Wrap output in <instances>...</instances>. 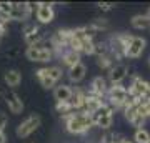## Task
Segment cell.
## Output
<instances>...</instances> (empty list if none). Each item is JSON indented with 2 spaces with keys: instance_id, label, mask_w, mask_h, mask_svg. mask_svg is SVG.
I'll use <instances>...</instances> for the list:
<instances>
[{
  "instance_id": "1",
  "label": "cell",
  "mask_w": 150,
  "mask_h": 143,
  "mask_svg": "<svg viewBox=\"0 0 150 143\" xmlns=\"http://www.w3.org/2000/svg\"><path fill=\"white\" fill-rule=\"evenodd\" d=\"M65 120V130L72 135H85L92 127H93V120L92 115L85 111H74L64 118Z\"/></svg>"
},
{
  "instance_id": "2",
  "label": "cell",
  "mask_w": 150,
  "mask_h": 143,
  "mask_svg": "<svg viewBox=\"0 0 150 143\" xmlns=\"http://www.w3.org/2000/svg\"><path fill=\"white\" fill-rule=\"evenodd\" d=\"M105 98L108 100V105L113 108V111L123 110V108H125V103L129 101V90H127L122 83L120 85H110Z\"/></svg>"
},
{
  "instance_id": "3",
  "label": "cell",
  "mask_w": 150,
  "mask_h": 143,
  "mask_svg": "<svg viewBox=\"0 0 150 143\" xmlns=\"http://www.w3.org/2000/svg\"><path fill=\"white\" fill-rule=\"evenodd\" d=\"M92 120H93V127H98L102 132H108L113 125V108L105 103L97 113L92 115Z\"/></svg>"
},
{
  "instance_id": "4",
  "label": "cell",
  "mask_w": 150,
  "mask_h": 143,
  "mask_svg": "<svg viewBox=\"0 0 150 143\" xmlns=\"http://www.w3.org/2000/svg\"><path fill=\"white\" fill-rule=\"evenodd\" d=\"M42 123V118L40 115H30L28 118H25L22 123H18L17 127V137L18 138H27L30 137L32 133H35Z\"/></svg>"
},
{
  "instance_id": "5",
  "label": "cell",
  "mask_w": 150,
  "mask_h": 143,
  "mask_svg": "<svg viewBox=\"0 0 150 143\" xmlns=\"http://www.w3.org/2000/svg\"><path fill=\"white\" fill-rule=\"evenodd\" d=\"M32 10L28 7V2H13V7H12L10 12V22H27L28 17H30Z\"/></svg>"
},
{
  "instance_id": "6",
  "label": "cell",
  "mask_w": 150,
  "mask_h": 143,
  "mask_svg": "<svg viewBox=\"0 0 150 143\" xmlns=\"http://www.w3.org/2000/svg\"><path fill=\"white\" fill-rule=\"evenodd\" d=\"M35 17L37 20L43 25L47 23H52L55 18V10H54V4H47V2H40L37 7V12H35Z\"/></svg>"
},
{
  "instance_id": "7",
  "label": "cell",
  "mask_w": 150,
  "mask_h": 143,
  "mask_svg": "<svg viewBox=\"0 0 150 143\" xmlns=\"http://www.w3.org/2000/svg\"><path fill=\"white\" fill-rule=\"evenodd\" d=\"M4 100H5L7 108H8L13 115H20L22 111H23V101H22V98L17 95L13 90H5Z\"/></svg>"
},
{
  "instance_id": "8",
  "label": "cell",
  "mask_w": 150,
  "mask_h": 143,
  "mask_svg": "<svg viewBox=\"0 0 150 143\" xmlns=\"http://www.w3.org/2000/svg\"><path fill=\"white\" fill-rule=\"evenodd\" d=\"M25 57L30 62H38V63H47L54 58V53L50 50H40V48H33V47H27L25 50Z\"/></svg>"
},
{
  "instance_id": "9",
  "label": "cell",
  "mask_w": 150,
  "mask_h": 143,
  "mask_svg": "<svg viewBox=\"0 0 150 143\" xmlns=\"http://www.w3.org/2000/svg\"><path fill=\"white\" fill-rule=\"evenodd\" d=\"M145 47H147V40L142 37H134V40L130 42L129 48H127V52H125V57L127 58H139V57H142V53H144Z\"/></svg>"
},
{
  "instance_id": "10",
  "label": "cell",
  "mask_w": 150,
  "mask_h": 143,
  "mask_svg": "<svg viewBox=\"0 0 150 143\" xmlns=\"http://www.w3.org/2000/svg\"><path fill=\"white\" fill-rule=\"evenodd\" d=\"M107 92H108V83H107V78H105V77L98 75V77H95V78L92 80L90 90H88V93H90V95L105 98V97H107Z\"/></svg>"
},
{
  "instance_id": "11",
  "label": "cell",
  "mask_w": 150,
  "mask_h": 143,
  "mask_svg": "<svg viewBox=\"0 0 150 143\" xmlns=\"http://www.w3.org/2000/svg\"><path fill=\"white\" fill-rule=\"evenodd\" d=\"M129 75V67L125 63H115L113 68L108 72V80L112 85H120Z\"/></svg>"
},
{
  "instance_id": "12",
  "label": "cell",
  "mask_w": 150,
  "mask_h": 143,
  "mask_svg": "<svg viewBox=\"0 0 150 143\" xmlns=\"http://www.w3.org/2000/svg\"><path fill=\"white\" fill-rule=\"evenodd\" d=\"M85 98H87V93L82 88H75L72 92V97H70V106L74 111H83V106H85Z\"/></svg>"
},
{
  "instance_id": "13",
  "label": "cell",
  "mask_w": 150,
  "mask_h": 143,
  "mask_svg": "<svg viewBox=\"0 0 150 143\" xmlns=\"http://www.w3.org/2000/svg\"><path fill=\"white\" fill-rule=\"evenodd\" d=\"M103 105H105L103 98H100V97H95V95H90V93H87L83 111H85V113H88V115H93V113H97V111L100 110Z\"/></svg>"
},
{
  "instance_id": "14",
  "label": "cell",
  "mask_w": 150,
  "mask_h": 143,
  "mask_svg": "<svg viewBox=\"0 0 150 143\" xmlns=\"http://www.w3.org/2000/svg\"><path fill=\"white\" fill-rule=\"evenodd\" d=\"M87 75V67L85 63H77L75 67H72V68L67 72V77H69V80L72 82V83H80L82 80L85 78Z\"/></svg>"
},
{
  "instance_id": "15",
  "label": "cell",
  "mask_w": 150,
  "mask_h": 143,
  "mask_svg": "<svg viewBox=\"0 0 150 143\" xmlns=\"http://www.w3.org/2000/svg\"><path fill=\"white\" fill-rule=\"evenodd\" d=\"M72 92H74V88L70 87V85H57L54 88V97L55 100H57V103H62V101H70V97H72Z\"/></svg>"
},
{
  "instance_id": "16",
  "label": "cell",
  "mask_w": 150,
  "mask_h": 143,
  "mask_svg": "<svg viewBox=\"0 0 150 143\" xmlns=\"http://www.w3.org/2000/svg\"><path fill=\"white\" fill-rule=\"evenodd\" d=\"M80 57H82L80 53H77V52H74V50H69V48H67V50L60 55V60H62V65L70 70L77 63H80Z\"/></svg>"
},
{
  "instance_id": "17",
  "label": "cell",
  "mask_w": 150,
  "mask_h": 143,
  "mask_svg": "<svg viewBox=\"0 0 150 143\" xmlns=\"http://www.w3.org/2000/svg\"><path fill=\"white\" fill-rule=\"evenodd\" d=\"M4 80H5V83L8 85L10 88L18 87V85L22 83V73L15 68H10V70H7L5 73H4Z\"/></svg>"
},
{
  "instance_id": "18",
  "label": "cell",
  "mask_w": 150,
  "mask_h": 143,
  "mask_svg": "<svg viewBox=\"0 0 150 143\" xmlns=\"http://www.w3.org/2000/svg\"><path fill=\"white\" fill-rule=\"evenodd\" d=\"M130 25L134 27V28H137V30H145V28H150V20L145 13H139V15L132 17Z\"/></svg>"
},
{
  "instance_id": "19",
  "label": "cell",
  "mask_w": 150,
  "mask_h": 143,
  "mask_svg": "<svg viewBox=\"0 0 150 143\" xmlns=\"http://www.w3.org/2000/svg\"><path fill=\"white\" fill-rule=\"evenodd\" d=\"M23 40H25V43H27L28 47H35L37 43H40L42 40H45V35H43V32L38 28V30H35L33 33H30V35H25Z\"/></svg>"
},
{
  "instance_id": "20",
  "label": "cell",
  "mask_w": 150,
  "mask_h": 143,
  "mask_svg": "<svg viewBox=\"0 0 150 143\" xmlns=\"http://www.w3.org/2000/svg\"><path fill=\"white\" fill-rule=\"evenodd\" d=\"M45 70H47V77L50 80H54L55 83H59L60 80H62V77H64V68L59 67V65H54V67H45Z\"/></svg>"
},
{
  "instance_id": "21",
  "label": "cell",
  "mask_w": 150,
  "mask_h": 143,
  "mask_svg": "<svg viewBox=\"0 0 150 143\" xmlns=\"http://www.w3.org/2000/svg\"><path fill=\"white\" fill-rule=\"evenodd\" d=\"M97 65H98V68L103 70V72H110V70L113 68V58L112 55L108 53V55H103V57H98L97 58Z\"/></svg>"
},
{
  "instance_id": "22",
  "label": "cell",
  "mask_w": 150,
  "mask_h": 143,
  "mask_svg": "<svg viewBox=\"0 0 150 143\" xmlns=\"http://www.w3.org/2000/svg\"><path fill=\"white\" fill-rule=\"evenodd\" d=\"M134 143H150V132L145 128H139L134 133Z\"/></svg>"
},
{
  "instance_id": "23",
  "label": "cell",
  "mask_w": 150,
  "mask_h": 143,
  "mask_svg": "<svg viewBox=\"0 0 150 143\" xmlns=\"http://www.w3.org/2000/svg\"><path fill=\"white\" fill-rule=\"evenodd\" d=\"M110 53V47H108V42H95V50H93V55L98 57H103V55H108Z\"/></svg>"
},
{
  "instance_id": "24",
  "label": "cell",
  "mask_w": 150,
  "mask_h": 143,
  "mask_svg": "<svg viewBox=\"0 0 150 143\" xmlns=\"http://www.w3.org/2000/svg\"><path fill=\"white\" fill-rule=\"evenodd\" d=\"M55 110H57V113H60L62 117H67V115H70V113H74V110H72V106H70L69 101H62V103H57L55 105Z\"/></svg>"
},
{
  "instance_id": "25",
  "label": "cell",
  "mask_w": 150,
  "mask_h": 143,
  "mask_svg": "<svg viewBox=\"0 0 150 143\" xmlns=\"http://www.w3.org/2000/svg\"><path fill=\"white\" fill-rule=\"evenodd\" d=\"M145 122H147V120H145V118L142 117V115H139V111H137V115H135L134 120L130 122V125H132V127H134L135 130H139V128H144Z\"/></svg>"
},
{
  "instance_id": "26",
  "label": "cell",
  "mask_w": 150,
  "mask_h": 143,
  "mask_svg": "<svg viewBox=\"0 0 150 143\" xmlns=\"http://www.w3.org/2000/svg\"><path fill=\"white\" fill-rule=\"evenodd\" d=\"M92 25L95 27V28H97V30H98L100 33H102L103 30H107V28H108V22H107V20H103V18H97V20L92 22Z\"/></svg>"
},
{
  "instance_id": "27",
  "label": "cell",
  "mask_w": 150,
  "mask_h": 143,
  "mask_svg": "<svg viewBox=\"0 0 150 143\" xmlns=\"http://www.w3.org/2000/svg\"><path fill=\"white\" fill-rule=\"evenodd\" d=\"M12 7H13V2H0V13H5L10 17Z\"/></svg>"
},
{
  "instance_id": "28",
  "label": "cell",
  "mask_w": 150,
  "mask_h": 143,
  "mask_svg": "<svg viewBox=\"0 0 150 143\" xmlns=\"http://www.w3.org/2000/svg\"><path fill=\"white\" fill-rule=\"evenodd\" d=\"M35 30H38V27L35 25V23H25V25H23V28H22V33H23V37H25V35L33 33Z\"/></svg>"
},
{
  "instance_id": "29",
  "label": "cell",
  "mask_w": 150,
  "mask_h": 143,
  "mask_svg": "<svg viewBox=\"0 0 150 143\" xmlns=\"http://www.w3.org/2000/svg\"><path fill=\"white\" fill-rule=\"evenodd\" d=\"M7 123H8V117H7L5 113H2V111H0V132H5Z\"/></svg>"
},
{
  "instance_id": "30",
  "label": "cell",
  "mask_w": 150,
  "mask_h": 143,
  "mask_svg": "<svg viewBox=\"0 0 150 143\" xmlns=\"http://www.w3.org/2000/svg\"><path fill=\"white\" fill-rule=\"evenodd\" d=\"M7 33H8V23L0 22V38L4 37V35H7Z\"/></svg>"
},
{
  "instance_id": "31",
  "label": "cell",
  "mask_w": 150,
  "mask_h": 143,
  "mask_svg": "<svg viewBox=\"0 0 150 143\" xmlns=\"http://www.w3.org/2000/svg\"><path fill=\"white\" fill-rule=\"evenodd\" d=\"M112 7H113V4H107V2H100V4H98V8H100L102 12L112 10Z\"/></svg>"
},
{
  "instance_id": "32",
  "label": "cell",
  "mask_w": 150,
  "mask_h": 143,
  "mask_svg": "<svg viewBox=\"0 0 150 143\" xmlns=\"http://www.w3.org/2000/svg\"><path fill=\"white\" fill-rule=\"evenodd\" d=\"M0 143H7V135H5V132H0Z\"/></svg>"
},
{
  "instance_id": "33",
  "label": "cell",
  "mask_w": 150,
  "mask_h": 143,
  "mask_svg": "<svg viewBox=\"0 0 150 143\" xmlns=\"http://www.w3.org/2000/svg\"><path fill=\"white\" fill-rule=\"evenodd\" d=\"M118 143H134V142L129 140V138H122V140H118Z\"/></svg>"
},
{
  "instance_id": "34",
  "label": "cell",
  "mask_w": 150,
  "mask_h": 143,
  "mask_svg": "<svg viewBox=\"0 0 150 143\" xmlns=\"http://www.w3.org/2000/svg\"><path fill=\"white\" fill-rule=\"evenodd\" d=\"M5 95V90H4V87H0V97Z\"/></svg>"
},
{
  "instance_id": "35",
  "label": "cell",
  "mask_w": 150,
  "mask_h": 143,
  "mask_svg": "<svg viewBox=\"0 0 150 143\" xmlns=\"http://www.w3.org/2000/svg\"><path fill=\"white\" fill-rule=\"evenodd\" d=\"M145 15L149 17V20H150V7H149V8H147V13H145Z\"/></svg>"
},
{
  "instance_id": "36",
  "label": "cell",
  "mask_w": 150,
  "mask_h": 143,
  "mask_svg": "<svg viewBox=\"0 0 150 143\" xmlns=\"http://www.w3.org/2000/svg\"><path fill=\"white\" fill-rule=\"evenodd\" d=\"M149 65H150V57H149Z\"/></svg>"
},
{
  "instance_id": "37",
  "label": "cell",
  "mask_w": 150,
  "mask_h": 143,
  "mask_svg": "<svg viewBox=\"0 0 150 143\" xmlns=\"http://www.w3.org/2000/svg\"><path fill=\"white\" fill-rule=\"evenodd\" d=\"M115 143H118V142H115Z\"/></svg>"
}]
</instances>
